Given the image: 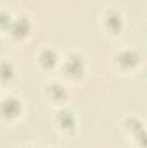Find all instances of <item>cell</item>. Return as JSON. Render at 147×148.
Instances as JSON below:
<instances>
[{
	"instance_id": "cell-9",
	"label": "cell",
	"mask_w": 147,
	"mask_h": 148,
	"mask_svg": "<svg viewBox=\"0 0 147 148\" xmlns=\"http://www.w3.org/2000/svg\"><path fill=\"white\" fill-rule=\"evenodd\" d=\"M49 93H50V97H52L54 100H62V98L66 97V90H64L62 86H59V84H54V86H50Z\"/></svg>"
},
{
	"instance_id": "cell-8",
	"label": "cell",
	"mask_w": 147,
	"mask_h": 148,
	"mask_svg": "<svg viewBox=\"0 0 147 148\" xmlns=\"http://www.w3.org/2000/svg\"><path fill=\"white\" fill-rule=\"evenodd\" d=\"M12 76H14V67H12V64H9V62H0V79H2V81H9V79H12Z\"/></svg>"
},
{
	"instance_id": "cell-3",
	"label": "cell",
	"mask_w": 147,
	"mask_h": 148,
	"mask_svg": "<svg viewBox=\"0 0 147 148\" xmlns=\"http://www.w3.org/2000/svg\"><path fill=\"white\" fill-rule=\"evenodd\" d=\"M66 73L69 74V76H81L83 73V60H81V57H78V55H71L69 59H68V62H66Z\"/></svg>"
},
{
	"instance_id": "cell-2",
	"label": "cell",
	"mask_w": 147,
	"mask_h": 148,
	"mask_svg": "<svg viewBox=\"0 0 147 148\" xmlns=\"http://www.w3.org/2000/svg\"><path fill=\"white\" fill-rule=\"evenodd\" d=\"M10 31H12V35L16 38H21V36H26L28 33H30V29H31V24H30V21L26 19V17H17V19H14L12 23H10Z\"/></svg>"
},
{
	"instance_id": "cell-10",
	"label": "cell",
	"mask_w": 147,
	"mask_h": 148,
	"mask_svg": "<svg viewBox=\"0 0 147 148\" xmlns=\"http://www.w3.org/2000/svg\"><path fill=\"white\" fill-rule=\"evenodd\" d=\"M10 16L7 12H0V28H9L10 26Z\"/></svg>"
},
{
	"instance_id": "cell-6",
	"label": "cell",
	"mask_w": 147,
	"mask_h": 148,
	"mask_svg": "<svg viewBox=\"0 0 147 148\" xmlns=\"http://www.w3.org/2000/svg\"><path fill=\"white\" fill-rule=\"evenodd\" d=\"M55 62H57V55H55V52H54V50L45 48V50L40 53V64H42L45 69L54 67V66H55Z\"/></svg>"
},
{
	"instance_id": "cell-1",
	"label": "cell",
	"mask_w": 147,
	"mask_h": 148,
	"mask_svg": "<svg viewBox=\"0 0 147 148\" xmlns=\"http://www.w3.org/2000/svg\"><path fill=\"white\" fill-rule=\"evenodd\" d=\"M21 112V103H19V100L17 98H14V97H9V98H5L2 103H0V114L3 115V117H16L17 114Z\"/></svg>"
},
{
	"instance_id": "cell-4",
	"label": "cell",
	"mask_w": 147,
	"mask_h": 148,
	"mask_svg": "<svg viewBox=\"0 0 147 148\" xmlns=\"http://www.w3.org/2000/svg\"><path fill=\"white\" fill-rule=\"evenodd\" d=\"M118 62L123 67H133L139 64V53L135 50H125L118 55Z\"/></svg>"
},
{
	"instance_id": "cell-7",
	"label": "cell",
	"mask_w": 147,
	"mask_h": 148,
	"mask_svg": "<svg viewBox=\"0 0 147 148\" xmlns=\"http://www.w3.org/2000/svg\"><path fill=\"white\" fill-rule=\"evenodd\" d=\"M59 122H61V126L64 127V129H71L74 126V117L71 112L68 110H62L59 112Z\"/></svg>"
},
{
	"instance_id": "cell-5",
	"label": "cell",
	"mask_w": 147,
	"mask_h": 148,
	"mask_svg": "<svg viewBox=\"0 0 147 148\" xmlns=\"http://www.w3.org/2000/svg\"><path fill=\"white\" fill-rule=\"evenodd\" d=\"M106 26L109 28L112 33L119 31V29H121V26H123V21H121V14H118V12L111 10L109 14L106 16Z\"/></svg>"
}]
</instances>
